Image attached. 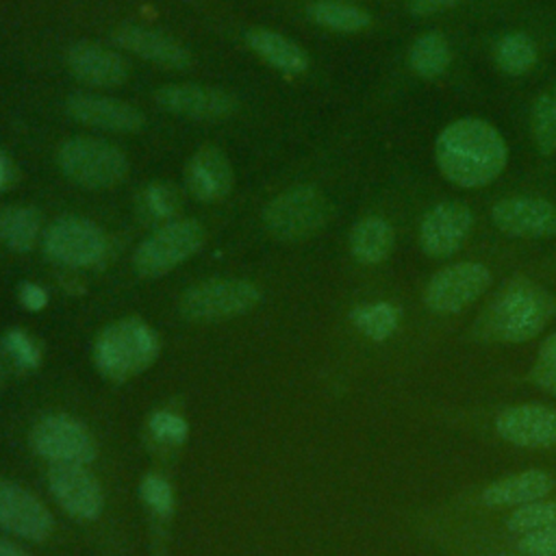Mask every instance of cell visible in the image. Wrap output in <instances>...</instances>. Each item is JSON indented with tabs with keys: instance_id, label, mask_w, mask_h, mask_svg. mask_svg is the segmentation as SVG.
Returning a JSON list of instances; mask_svg holds the SVG:
<instances>
[{
	"instance_id": "cell-1",
	"label": "cell",
	"mask_w": 556,
	"mask_h": 556,
	"mask_svg": "<svg viewBox=\"0 0 556 556\" xmlns=\"http://www.w3.org/2000/svg\"><path fill=\"white\" fill-rule=\"evenodd\" d=\"M434 161L450 182L476 189L493 182L504 172L508 146L491 122L460 117L439 132Z\"/></svg>"
},
{
	"instance_id": "cell-2",
	"label": "cell",
	"mask_w": 556,
	"mask_h": 556,
	"mask_svg": "<svg viewBox=\"0 0 556 556\" xmlns=\"http://www.w3.org/2000/svg\"><path fill=\"white\" fill-rule=\"evenodd\" d=\"M556 300L543 287L519 278L497 291L473 324V334L493 343L534 339L554 317Z\"/></svg>"
},
{
	"instance_id": "cell-3",
	"label": "cell",
	"mask_w": 556,
	"mask_h": 556,
	"mask_svg": "<svg viewBox=\"0 0 556 556\" xmlns=\"http://www.w3.org/2000/svg\"><path fill=\"white\" fill-rule=\"evenodd\" d=\"M159 352V334L137 317L109 324L93 341V363L98 371L113 382H124L146 371L156 361Z\"/></svg>"
},
{
	"instance_id": "cell-4",
	"label": "cell",
	"mask_w": 556,
	"mask_h": 556,
	"mask_svg": "<svg viewBox=\"0 0 556 556\" xmlns=\"http://www.w3.org/2000/svg\"><path fill=\"white\" fill-rule=\"evenodd\" d=\"M332 215L330 200L313 185L278 193L263 211L265 230L280 241H302L319 232Z\"/></svg>"
},
{
	"instance_id": "cell-5",
	"label": "cell",
	"mask_w": 556,
	"mask_h": 556,
	"mask_svg": "<svg viewBox=\"0 0 556 556\" xmlns=\"http://www.w3.org/2000/svg\"><path fill=\"white\" fill-rule=\"evenodd\" d=\"M61 172L76 185L87 189H106L117 185L128 169L126 154L96 137H72L56 152Z\"/></svg>"
},
{
	"instance_id": "cell-6",
	"label": "cell",
	"mask_w": 556,
	"mask_h": 556,
	"mask_svg": "<svg viewBox=\"0 0 556 556\" xmlns=\"http://www.w3.org/2000/svg\"><path fill=\"white\" fill-rule=\"evenodd\" d=\"M204 228L195 219H176L161 224L148 235L135 252V269L143 278H159L189 256H193L204 243Z\"/></svg>"
},
{
	"instance_id": "cell-7",
	"label": "cell",
	"mask_w": 556,
	"mask_h": 556,
	"mask_svg": "<svg viewBox=\"0 0 556 556\" xmlns=\"http://www.w3.org/2000/svg\"><path fill=\"white\" fill-rule=\"evenodd\" d=\"M261 302V289L241 278H215L180 295L178 311L189 321H219L243 315Z\"/></svg>"
},
{
	"instance_id": "cell-8",
	"label": "cell",
	"mask_w": 556,
	"mask_h": 556,
	"mask_svg": "<svg viewBox=\"0 0 556 556\" xmlns=\"http://www.w3.org/2000/svg\"><path fill=\"white\" fill-rule=\"evenodd\" d=\"M106 250L104 230L85 217H59L43 232L46 256L65 267H93L106 256Z\"/></svg>"
},
{
	"instance_id": "cell-9",
	"label": "cell",
	"mask_w": 556,
	"mask_h": 556,
	"mask_svg": "<svg viewBox=\"0 0 556 556\" xmlns=\"http://www.w3.org/2000/svg\"><path fill=\"white\" fill-rule=\"evenodd\" d=\"M491 285V269L476 261L452 263L439 269L424 289V304L439 315L458 313L476 302Z\"/></svg>"
},
{
	"instance_id": "cell-10",
	"label": "cell",
	"mask_w": 556,
	"mask_h": 556,
	"mask_svg": "<svg viewBox=\"0 0 556 556\" xmlns=\"http://www.w3.org/2000/svg\"><path fill=\"white\" fill-rule=\"evenodd\" d=\"M30 445L52 465H87L96 458V441L91 432L67 415H48L39 419L30 430Z\"/></svg>"
},
{
	"instance_id": "cell-11",
	"label": "cell",
	"mask_w": 556,
	"mask_h": 556,
	"mask_svg": "<svg viewBox=\"0 0 556 556\" xmlns=\"http://www.w3.org/2000/svg\"><path fill=\"white\" fill-rule=\"evenodd\" d=\"M473 228V213L465 202L445 200L428 208L419 222V245L432 258L456 254Z\"/></svg>"
},
{
	"instance_id": "cell-12",
	"label": "cell",
	"mask_w": 556,
	"mask_h": 556,
	"mask_svg": "<svg viewBox=\"0 0 556 556\" xmlns=\"http://www.w3.org/2000/svg\"><path fill=\"white\" fill-rule=\"evenodd\" d=\"M48 486L59 506L74 519H96L104 508V493L85 465L56 463L48 471Z\"/></svg>"
},
{
	"instance_id": "cell-13",
	"label": "cell",
	"mask_w": 556,
	"mask_h": 556,
	"mask_svg": "<svg viewBox=\"0 0 556 556\" xmlns=\"http://www.w3.org/2000/svg\"><path fill=\"white\" fill-rule=\"evenodd\" d=\"M491 219L508 237H556V204L545 198H504L493 204Z\"/></svg>"
},
{
	"instance_id": "cell-14",
	"label": "cell",
	"mask_w": 556,
	"mask_h": 556,
	"mask_svg": "<svg viewBox=\"0 0 556 556\" xmlns=\"http://www.w3.org/2000/svg\"><path fill=\"white\" fill-rule=\"evenodd\" d=\"M0 526L15 536L43 541L50 536L54 519L37 495L17 482L0 478Z\"/></svg>"
},
{
	"instance_id": "cell-15",
	"label": "cell",
	"mask_w": 556,
	"mask_h": 556,
	"mask_svg": "<svg viewBox=\"0 0 556 556\" xmlns=\"http://www.w3.org/2000/svg\"><path fill=\"white\" fill-rule=\"evenodd\" d=\"M156 104L174 115L204 122L226 119L237 111V100L228 91L195 83L161 87L156 91Z\"/></svg>"
},
{
	"instance_id": "cell-16",
	"label": "cell",
	"mask_w": 556,
	"mask_h": 556,
	"mask_svg": "<svg viewBox=\"0 0 556 556\" xmlns=\"http://www.w3.org/2000/svg\"><path fill=\"white\" fill-rule=\"evenodd\" d=\"M495 432L517 447L556 445V408L543 404L508 406L495 417Z\"/></svg>"
},
{
	"instance_id": "cell-17",
	"label": "cell",
	"mask_w": 556,
	"mask_h": 556,
	"mask_svg": "<svg viewBox=\"0 0 556 556\" xmlns=\"http://www.w3.org/2000/svg\"><path fill=\"white\" fill-rule=\"evenodd\" d=\"M65 109L74 119L102 130L135 132L143 126V113L130 102L115 98L74 93L67 98Z\"/></svg>"
},
{
	"instance_id": "cell-18",
	"label": "cell",
	"mask_w": 556,
	"mask_h": 556,
	"mask_svg": "<svg viewBox=\"0 0 556 556\" xmlns=\"http://www.w3.org/2000/svg\"><path fill=\"white\" fill-rule=\"evenodd\" d=\"M113 41L122 50H128L135 56H141L161 67L185 70L187 65H191V52L182 43L159 30L126 24L113 30Z\"/></svg>"
},
{
	"instance_id": "cell-19",
	"label": "cell",
	"mask_w": 556,
	"mask_h": 556,
	"mask_svg": "<svg viewBox=\"0 0 556 556\" xmlns=\"http://www.w3.org/2000/svg\"><path fill=\"white\" fill-rule=\"evenodd\" d=\"M65 61L70 72L78 80L93 87H115L128 78L126 61L117 52L100 43H91V41L74 43L67 50Z\"/></svg>"
},
{
	"instance_id": "cell-20",
	"label": "cell",
	"mask_w": 556,
	"mask_h": 556,
	"mask_svg": "<svg viewBox=\"0 0 556 556\" xmlns=\"http://www.w3.org/2000/svg\"><path fill=\"white\" fill-rule=\"evenodd\" d=\"M187 187L202 202H215L228 195L232 187L228 156L215 146L200 148L187 165Z\"/></svg>"
},
{
	"instance_id": "cell-21",
	"label": "cell",
	"mask_w": 556,
	"mask_h": 556,
	"mask_svg": "<svg viewBox=\"0 0 556 556\" xmlns=\"http://www.w3.org/2000/svg\"><path fill=\"white\" fill-rule=\"evenodd\" d=\"M552 489L554 480L549 473L541 469H526L486 484L482 491V502L489 508H517L521 504L543 500Z\"/></svg>"
},
{
	"instance_id": "cell-22",
	"label": "cell",
	"mask_w": 556,
	"mask_h": 556,
	"mask_svg": "<svg viewBox=\"0 0 556 556\" xmlns=\"http://www.w3.org/2000/svg\"><path fill=\"white\" fill-rule=\"evenodd\" d=\"M245 43L265 63L285 74H302L308 67V56L304 48H300L295 41L276 30L252 28L245 33Z\"/></svg>"
},
{
	"instance_id": "cell-23",
	"label": "cell",
	"mask_w": 556,
	"mask_h": 556,
	"mask_svg": "<svg viewBox=\"0 0 556 556\" xmlns=\"http://www.w3.org/2000/svg\"><path fill=\"white\" fill-rule=\"evenodd\" d=\"M348 243L352 256L358 263L378 265L391 254L395 243V230L387 219L369 215L354 224Z\"/></svg>"
},
{
	"instance_id": "cell-24",
	"label": "cell",
	"mask_w": 556,
	"mask_h": 556,
	"mask_svg": "<svg viewBox=\"0 0 556 556\" xmlns=\"http://www.w3.org/2000/svg\"><path fill=\"white\" fill-rule=\"evenodd\" d=\"M41 232L37 208L24 204L0 206V243L15 252L30 250Z\"/></svg>"
},
{
	"instance_id": "cell-25",
	"label": "cell",
	"mask_w": 556,
	"mask_h": 556,
	"mask_svg": "<svg viewBox=\"0 0 556 556\" xmlns=\"http://www.w3.org/2000/svg\"><path fill=\"white\" fill-rule=\"evenodd\" d=\"M408 65L421 78H439L450 65V43L441 33L419 35L408 50Z\"/></svg>"
},
{
	"instance_id": "cell-26",
	"label": "cell",
	"mask_w": 556,
	"mask_h": 556,
	"mask_svg": "<svg viewBox=\"0 0 556 556\" xmlns=\"http://www.w3.org/2000/svg\"><path fill=\"white\" fill-rule=\"evenodd\" d=\"M306 13L315 24L337 33H358L371 24L367 11L337 0H317L306 9Z\"/></svg>"
},
{
	"instance_id": "cell-27",
	"label": "cell",
	"mask_w": 556,
	"mask_h": 556,
	"mask_svg": "<svg viewBox=\"0 0 556 556\" xmlns=\"http://www.w3.org/2000/svg\"><path fill=\"white\" fill-rule=\"evenodd\" d=\"M354 328L371 341L389 339L400 324V308L391 302H371L356 306L350 313Z\"/></svg>"
},
{
	"instance_id": "cell-28",
	"label": "cell",
	"mask_w": 556,
	"mask_h": 556,
	"mask_svg": "<svg viewBox=\"0 0 556 556\" xmlns=\"http://www.w3.org/2000/svg\"><path fill=\"white\" fill-rule=\"evenodd\" d=\"M180 206V191L172 182H150L137 195V213L143 222L165 224Z\"/></svg>"
},
{
	"instance_id": "cell-29",
	"label": "cell",
	"mask_w": 556,
	"mask_h": 556,
	"mask_svg": "<svg viewBox=\"0 0 556 556\" xmlns=\"http://www.w3.org/2000/svg\"><path fill=\"white\" fill-rule=\"evenodd\" d=\"M530 132L534 148L541 154L556 152V83L549 85L541 96L534 100L530 113Z\"/></svg>"
},
{
	"instance_id": "cell-30",
	"label": "cell",
	"mask_w": 556,
	"mask_h": 556,
	"mask_svg": "<svg viewBox=\"0 0 556 556\" xmlns=\"http://www.w3.org/2000/svg\"><path fill=\"white\" fill-rule=\"evenodd\" d=\"M495 63L508 76L528 74L536 63V46L526 33H508L497 41Z\"/></svg>"
},
{
	"instance_id": "cell-31",
	"label": "cell",
	"mask_w": 556,
	"mask_h": 556,
	"mask_svg": "<svg viewBox=\"0 0 556 556\" xmlns=\"http://www.w3.org/2000/svg\"><path fill=\"white\" fill-rule=\"evenodd\" d=\"M552 523H556V500H534L521 504L506 519V528L515 534H528Z\"/></svg>"
},
{
	"instance_id": "cell-32",
	"label": "cell",
	"mask_w": 556,
	"mask_h": 556,
	"mask_svg": "<svg viewBox=\"0 0 556 556\" xmlns=\"http://www.w3.org/2000/svg\"><path fill=\"white\" fill-rule=\"evenodd\" d=\"M2 348L22 369H35L41 363V350L37 341L22 328L7 330V334L2 337Z\"/></svg>"
},
{
	"instance_id": "cell-33",
	"label": "cell",
	"mask_w": 556,
	"mask_h": 556,
	"mask_svg": "<svg viewBox=\"0 0 556 556\" xmlns=\"http://www.w3.org/2000/svg\"><path fill=\"white\" fill-rule=\"evenodd\" d=\"M141 500L143 504L156 513L159 517H169L174 513V504H176V497H174V489L172 484L159 476V473H148L143 480H141Z\"/></svg>"
},
{
	"instance_id": "cell-34",
	"label": "cell",
	"mask_w": 556,
	"mask_h": 556,
	"mask_svg": "<svg viewBox=\"0 0 556 556\" xmlns=\"http://www.w3.org/2000/svg\"><path fill=\"white\" fill-rule=\"evenodd\" d=\"M148 428L154 439H159L161 443H167V445H180L187 441V434H189L187 419L174 410L152 413Z\"/></svg>"
},
{
	"instance_id": "cell-35",
	"label": "cell",
	"mask_w": 556,
	"mask_h": 556,
	"mask_svg": "<svg viewBox=\"0 0 556 556\" xmlns=\"http://www.w3.org/2000/svg\"><path fill=\"white\" fill-rule=\"evenodd\" d=\"M530 378L534 384L556 395V332L541 343L530 369Z\"/></svg>"
},
{
	"instance_id": "cell-36",
	"label": "cell",
	"mask_w": 556,
	"mask_h": 556,
	"mask_svg": "<svg viewBox=\"0 0 556 556\" xmlns=\"http://www.w3.org/2000/svg\"><path fill=\"white\" fill-rule=\"evenodd\" d=\"M517 549L526 556H556V523L521 534Z\"/></svg>"
},
{
	"instance_id": "cell-37",
	"label": "cell",
	"mask_w": 556,
	"mask_h": 556,
	"mask_svg": "<svg viewBox=\"0 0 556 556\" xmlns=\"http://www.w3.org/2000/svg\"><path fill=\"white\" fill-rule=\"evenodd\" d=\"M20 302L28 311H41L48 304V291L37 282H22L20 285Z\"/></svg>"
},
{
	"instance_id": "cell-38",
	"label": "cell",
	"mask_w": 556,
	"mask_h": 556,
	"mask_svg": "<svg viewBox=\"0 0 556 556\" xmlns=\"http://www.w3.org/2000/svg\"><path fill=\"white\" fill-rule=\"evenodd\" d=\"M460 0H408V9L413 15H432L447 9L458 7Z\"/></svg>"
},
{
	"instance_id": "cell-39",
	"label": "cell",
	"mask_w": 556,
	"mask_h": 556,
	"mask_svg": "<svg viewBox=\"0 0 556 556\" xmlns=\"http://www.w3.org/2000/svg\"><path fill=\"white\" fill-rule=\"evenodd\" d=\"M11 178H13L11 159H9L4 152H0V191L11 185Z\"/></svg>"
},
{
	"instance_id": "cell-40",
	"label": "cell",
	"mask_w": 556,
	"mask_h": 556,
	"mask_svg": "<svg viewBox=\"0 0 556 556\" xmlns=\"http://www.w3.org/2000/svg\"><path fill=\"white\" fill-rule=\"evenodd\" d=\"M0 556H28L20 545H15L13 541L0 536Z\"/></svg>"
},
{
	"instance_id": "cell-41",
	"label": "cell",
	"mask_w": 556,
	"mask_h": 556,
	"mask_svg": "<svg viewBox=\"0 0 556 556\" xmlns=\"http://www.w3.org/2000/svg\"><path fill=\"white\" fill-rule=\"evenodd\" d=\"M497 556H526V554H497Z\"/></svg>"
}]
</instances>
